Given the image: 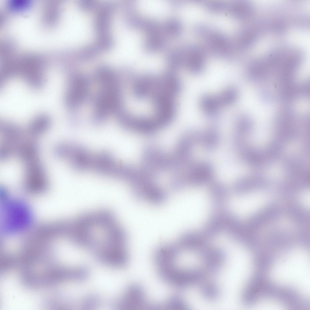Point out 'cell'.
<instances>
[{"label": "cell", "instance_id": "obj_1", "mask_svg": "<svg viewBox=\"0 0 310 310\" xmlns=\"http://www.w3.org/2000/svg\"><path fill=\"white\" fill-rule=\"evenodd\" d=\"M100 89L96 99L94 122L100 123L110 113H116L121 107L120 83L117 76L107 75L98 81Z\"/></svg>", "mask_w": 310, "mask_h": 310}, {"label": "cell", "instance_id": "obj_2", "mask_svg": "<svg viewBox=\"0 0 310 310\" xmlns=\"http://www.w3.org/2000/svg\"><path fill=\"white\" fill-rule=\"evenodd\" d=\"M2 203V231L15 233L26 229L32 221L28 207L17 200L5 199Z\"/></svg>", "mask_w": 310, "mask_h": 310}, {"label": "cell", "instance_id": "obj_3", "mask_svg": "<svg viewBox=\"0 0 310 310\" xmlns=\"http://www.w3.org/2000/svg\"><path fill=\"white\" fill-rule=\"evenodd\" d=\"M69 81L65 101L68 107L74 108L80 105L86 98L89 83L85 76L79 74L72 75Z\"/></svg>", "mask_w": 310, "mask_h": 310}, {"label": "cell", "instance_id": "obj_4", "mask_svg": "<svg viewBox=\"0 0 310 310\" xmlns=\"http://www.w3.org/2000/svg\"><path fill=\"white\" fill-rule=\"evenodd\" d=\"M121 305L126 309H141L153 308V304L149 303L147 301L143 288L134 284L128 288L123 298Z\"/></svg>", "mask_w": 310, "mask_h": 310}, {"label": "cell", "instance_id": "obj_5", "mask_svg": "<svg viewBox=\"0 0 310 310\" xmlns=\"http://www.w3.org/2000/svg\"><path fill=\"white\" fill-rule=\"evenodd\" d=\"M207 240L202 233L189 231L183 233L176 241L184 249L201 257L208 246Z\"/></svg>", "mask_w": 310, "mask_h": 310}, {"label": "cell", "instance_id": "obj_6", "mask_svg": "<svg viewBox=\"0 0 310 310\" xmlns=\"http://www.w3.org/2000/svg\"><path fill=\"white\" fill-rule=\"evenodd\" d=\"M214 174V167L210 163L202 162L196 163L190 168L188 181L194 186L202 185L211 182Z\"/></svg>", "mask_w": 310, "mask_h": 310}, {"label": "cell", "instance_id": "obj_7", "mask_svg": "<svg viewBox=\"0 0 310 310\" xmlns=\"http://www.w3.org/2000/svg\"><path fill=\"white\" fill-rule=\"evenodd\" d=\"M118 165L110 153L103 151L93 156L91 169L101 174L113 176Z\"/></svg>", "mask_w": 310, "mask_h": 310}, {"label": "cell", "instance_id": "obj_8", "mask_svg": "<svg viewBox=\"0 0 310 310\" xmlns=\"http://www.w3.org/2000/svg\"><path fill=\"white\" fill-rule=\"evenodd\" d=\"M216 210L207 221L202 232L208 240L217 236L226 227L229 214L224 209Z\"/></svg>", "mask_w": 310, "mask_h": 310}, {"label": "cell", "instance_id": "obj_9", "mask_svg": "<svg viewBox=\"0 0 310 310\" xmlns=\"http://www.w3.org/2000/svg\"><path fill=\"white\" fill-rule=\"evenodd\" d=\"M225 257L224 252L221 249L210 247L203 258L207 273L212 275L216 274L223 264Z\"/></svg>", "mask_w": 310, "mask_h": 310}, {"label": "cell", "instance_id": "obj_10", "mask_svg": "<svg viewBox=\"0 0 310 310\" xmlns=\"http://www.w3.org/2000/svg\"><path fill=\"white\" fill-rule=\"evenodd\" d=\"M209 194L212 206L215 210L223 209L229 195L226 186L219 182L212 183L210 187Z\"/></svg>", "mask_w": 310, "mask_h": 310}, {"label": "cell", "instance_id": "obj_11", "mask_svg": "<svg viewBox=\"0 0 310 310\" xmlns=\"http://www.w3.org/2000/svg\"><path fill=\"white\" fill-rule=\"evenodd\" d=\"M187 65L190 71L198 74L203 70L205 65V57L201 48L194 46L190 49Z\"/></svg>", "mask_w": 310, "mask_h": 310}, {"label": "cell", "instance_id": "obj_12", "mask_svg": "<svg viewBox=\"0 0 310 310\" xmlns=\"http://www.w3.org/2000/svg\"><path fill=\"white\" fill-rule=\"evenodd\" d=\"M200 105L205 114L211 118H215L218 115L222 107L217 95L205 94L201 97Z\"/></svg>", "mask_w": 310, "mask_h": 310}, {"label": "cell", "instance_id": "obj_13", "mask_svg": "<svg viewBox=\"0 0 310 310\" xmlns=\"http://www.w3.org/2000/svg\"><path fill=\"white\" fill-rule=\"evenodd\" d=\"M219 140L218 131L215 128L209 127L204 132L200 133L199 142L202 144L205 150L207 151L214 150L218 145Z\"/></svg>", "mask_w": 310, "mask_h": 310}, {"label": "cell", "instance_id": "obj_14", "mask_svg": "<svg viewBox=\"0 0 310 310\" xmlns=\"http://www.w3.org/2000/svg\"><path fill=\"white\" fill-rule=\"evenodd\" d=\"M209 46L214 51L220 54L228 53L230 50L229 43L226 38L219 34H213L207 38Z\"/></svg>", "mask_w": 310, "mask_h": 310}, {"label": "cell", "instance_id": "obj_15", "mask_svg": "<svg viewBox=\"0 0 310 310\" xmlns=\"http://www.w3.org/2000/svg\"><path fill=\"white\" fill-rule=\"evenodd\" d=\"M222 107L232 105L236 100L238 96L237 90L234 87H229L224 89L217 95Z\"/></svg>", "mask_w": 310, "mask_h": 310}, {"label": "cell", "instance_id": "obj_16", "mask_svg": "<svg viewBox=\"0 0 310 310\" xmlns=\"http://www.w3.org/2000/svg\"><path fill=\"white\" fill-rule=\"evenodd\" d=\"M200 285L202 295L207 300L214 301L218 297L219 290L215 283L205 281Z\"/></svg>", "mask_w": 310, "mask_h": 310}, {"label": "cell", "instance_id": "obj_17", "mask_svg": "<svg viewBox=\"0 0 310 310\" xmlns=\"http://www.w3.org/2000/svg\"><path fill=\"white\" fill-rule=\"evenodd\" d=\"M162 307L166 309L185 310L187 309L188 305L181 297L176 295L170 298L162 305Z\"/></svg>", "mask_w": 310, "mask_h": 310}]
</instances>
